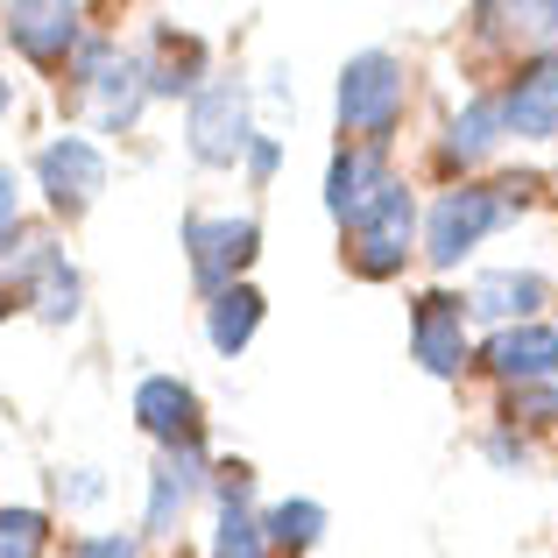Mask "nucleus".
I'll list each match as a JSON object with an SVG mask.
<instances>
[{"instance_id":"nucleus-1","label":"nucleus","mask_w":558,"mask_h":558,"mask_svg":"<svg viewBox=\"0 0 558 558\" xmlns=\"http://www.w3.org/2000/svg\"><path fill=\"white\" fill-rule=\"evenodd\" d=\"M332 107H340V135H354L361 149H389L396 128H403V107H410V71H403V57H396V50L347 57Z\"/></svg>"},{"instance_id":"nucleus-2","label":"nucleus","mask_w":558,"mask_h":558,"mask_svg":"<svg viewBox=\"0 0 558 558\" xmlns=\"http://www.w3.org/2000/svg\"><path fill=\"white\" fill-rule=\"evenodd\" d=\"M255 135H262V128H255V99H247L241 78H205L198 93H191V113H184V149H191V163L233 170Z\"/></svg>"},{"instance_id":"nucleus-3","label":"nucleus","mask_w":558,"mask_h":558,"mask_svg":"<svg viewBox=\"0 0 558 558\" xmlns=\"http://www.w3.org/2000/svg\"><path fill=\"white\" fill-rule=\"evenodd\" d=\"M0 283H8L14 298L28 304L43 326H71V318L85 312V283H78V269L64 262V247H57L50 233H22V241L8 247V262H0Z\"/></svg>"},{"instance_id":"nucleus-4","label":"nucleus","mask_w":558,"mask_h":558,"mask_svg":"<svg viewBox=\"0 0 558 558\" xmlns=\"http://www.w3.org/2000/svg\"><path fill=\"white\" fill-rule=\"evenodd\" d=\"M502 219H509V205H502V191H495V184H452V191H438L432 213H424V262H432V269H460V262L474 255Z\"/></svg>"},{"instance_id":"nucleus-5","label":"nucleus","mask_w":558,"mask_h":558,"mask_svg":"<svg viewBox=\"0 0 558 558\" xmlns=\"http://www.w3.org/2000/svg\"><path fill=\"white\" fill-rule=\"evenodd\" d=\"M184 255H191V283L205 298L233 290L247 276V262L262 255L255 213H184Z\"/></svg>"},{"instance_id":"nucleus-6","label":"nucleus","mask_w":558,"mask_h":558,"mask_svg":"<svg viewBox=\"0 0 558 558\" xmlns=\"http://www.w3.org/2000/svg\"><path fill=\"white\" fill-rule=\"evenodd\" d=\"M410 241H417V198H410L403 178H389V191L347 227V262H354V276H368V283H389V276H403Z\"/></svg>"},{"instance_id":"nucleus-7","label":"nucleus","mask_w":558,"mask_h":558,"mask_svg":"<svg viewBox=\"0 0 558 558\" xmlns=\"http://www.w3.org/2000/svg\"><path fill=\"white\" fill-rule=\"evenodd\" d=\"M0 36L36 71H64L71 50L85 43V14L64 8V0H14V8H0Z\"/></svg>"},{"instance_id":"nucleus-8","label":"nucleus","mask_w":558,"mask_h":558,"mask_svg":"<svg viewBox=\"0 0 558 558\" xmlns=\"http://www.w3.org/2000/svg\"><path fill=\"white\" fill-rule=\"evenodd\" d=\"M410 354H417L424 375L438 381H460L474 368V347H466V304L446 298V290H424L410 304Z\"/></svg>"},{"instance_id":"nucleus-9","label":"nucleus","mask_w":558,"mask_h":558,"mask_svg":"<svg viewBox=\"0 0 558 558\" xmlns=\"http://www.w3.org/2000/svg\"><path fill=\"white\" fill-rule=\"evenodd\" d=\"M36 184H43V198H50V213L78 219L85 205L107 191V156H99V142H85V135H57V142L36 149Z\"/></svg>"},{"instance_id":"nucleus-10","label":"nucleus","mask_w":558,"mask_h":558,"mask_svg":"<svg viewBox=\"0 0 558 558\" xmlns=\"http://www.w3.org/2000/svg\"><path fill=\"white\" fill-rule=\"evenodd\" d=\"M205 438H191V446H170L163 460H156V474H149V509H142V537H178L184 531V517H191V502L205 495Z\"/></svg>"},{"instance_id":"nucleus-11","label":"nucleus","mask_w":558,"mask_h":558,"mask_svg":"<svg viewBox=\"0 0 558 558\" xmlns=\"http://www.w3.org/2000/svg\"><path fill=\"white\" fill-rule=\"evenodd\" d=\"M495 107H502V135L558 142V57H531V64L502 85Z\"/></svg>"},{"instance_id":"nucleus-12","label":"nucleus","mask_w":558,"mask_h":558,"mask_svg":"<svg viewBox=\"0 0 558 558\" xmlns=\"http://www.w3.org/2000/svg\"><path fill=\"white\" fill-rule=\"evenodd\" d=\"M381 191H389V149H361V142L332 149V163H326V213L340 219V227H354Z\"/></svg>"},{"instance_id":"nucleus-13","label":"nucleus","mask_w":558,"mask_h":558,"mask_svg":"<svg viewBox=\"0 0 558 558\" xmlns=\"http://www.w3.org/2000/svg\"><path fill=\"white\" fill-rule=\"evenodd\" d=\"M551 298V283L537 269H488L474 276V290H466V318H481V326H531L537 304Z\"/></svg>"},{"instance_id":"nucleus-14","label":"nucleus","mask_w":558,"mask_h":558,"mask_svg":"<svg viewBox=\"0 0 558 558\" xmlns=\"http://www.w3.org/2000/svg\"><path fill=\"white\" fill-rule=\"evenodd\" d=\"M135 424L156 438V446H191L198 438V389L178 375H142V389H135Z\"/></svg>"},{"instance_id":"nucleus-15","label":"nucleus","mask_w":558,"mask_h":558,"mask_svg":"<svg viewBox=\"0 0 558 558\" xmlns=\"http://www.w3.org/2000/svg\"><path fill=\"white\" fill-rule=\"evenodd\" d=\"M481 361H488L509 389H517V381H558V326H545V318H531V326H502Z\"/></svg>"},{"instance_id":"nucleus-16","label":"nucleus","mask_w":558,"mask_h":558,"mask_svg":"<svg viewBox=\"0 0 558 558\" xmlns=\"http://www.w3.org/2000/svg\"><path fill=\"white\" fill-rule=\"evenodd\" d=\"M142 85H149V99H191L205 85V43L198 36H178V28H156V50L142 57Z\"/></svg>"},{"instance_id":"nucleus-17","label":"nucleus","mask_w":558,"mask_h":558,"mask_svg":"<svg viewBox=\"0 0 558 558\" xmlns=\"http://www.w3.org/2000/svg\"><path fill=\"white\" fill-rule=\"evenodd\" d=\"M502 149V107L495 99H466L460 113L446 121V142H438V163L446 170H474Z\"/></svg>"},{"instance_id":"nucleus-18","label":"nucleus","mask_w":558,"mask_h":558,"mask_svg":"<svg viewBox=\"0 0 558 558\" xmlns=\"http://www.w3.org/2000/svg\"><path fill=\"white\" fill-rule=\"evenodd\" d=\"M149 107V85H142V57H113L107 78L93 85V128L99 135H128Z\"/></svg>"},{"instance_id":"nucleus-19","label":"nucleus","mask_w":558,"mask_h":558,"mask_svg":"<svg viewBox=\"0 0 558 558\" xmlns=\"http://www.w3.org/2000/svg\"><path fill=\"white\" fill-rule=\"evenodd\" d=\"M262 312H269V304H262V290H255V283L219 290V298L205 304V340H213V354H227V361L241 354V347L262 332Z\"/></svg>"},{"instance_id":"nucleus-20","label":"nucleus","mask_w":558,"mask_h":558,"mask_svg":"<svg viewBox=\"0 0 558 558\" xmlns=\"http://www.w3.org/2000/svg\"><path fill=\"white\" fill-rule=\"evenodd\" d=\"M262 537H269V551L304 558L318 537H326V502H312V495H298V502H276L269 517H262Z\"/></svg>"},{"instance_id":"nucleus-21","label":"nucleus","mask_w":558,"mask_h":558,"mask_svg":"<svg viewBox=\"0 0 558 558\" xmlns=\"http://www.w3.org/2000/svg\"><path fill=\"white\" fill-rule=\"evenodd\" d=\"M213 558H269L262 517H255L247 502H219V523H213Z\"/></svg>"},{"instance_id":"nucleus-22","label":"nucleus","mask_w":558,"mask_h":558,"mask_svg":"<svg viewBox=\"0 0 558 558\" xmlns=\"http://www.w3.org/2000/svg\"><path fill=\"white\" fill-rule=\"evenodd\" d=\"M50 551V509H0V558H43Z\"/></svg>"},{"instance_id":"nucleus-23","label":"nucleus","mask_w":558,"mask_h":558,"mask_svg":"<svg viewBox=\"0 0 558 558\" xmlns=\"http://www.w3.org/2000/svg\"><path fill=\"white\" fill-rule=\"evenodd\" d=\"M502 424H558V381H517L502 396Z\"/></svg>"},{"instance_id":"nucleus-24","label":"nucleus","mask_w":558,"mask_h":558,"mask_svg":"<svg viewBox=\"0 0 558 558\" xmlns=\"http://www.w3.org/2000/svg\"><path fill=\"white\" fill-rule=\"evenodd\" d=\"M121 57V43L113 36H85L78 50H71V64H64V78H71V93H93L99 78H107V64Z\"/></svg>"},{"instance_id":"nucleus-25","label":"nucleus","mask_w":558,"mask_h":558,"mask_svg":"<svg viewBox=\"0 0 558 558\" xmlns=\"http://www.w3.org/2000/svg\"><path fill=\"white\" fill-rule=\"evenodd\" d=\"M99 495H107V481H99L93 466H71V474H57V502H64V509H93Z\"/></svg>"},{"instance_id":"nucleus-26","label":"nucleus","mask_w":558,"mask_h":558,"mask_svg":"<svg viewBox=\"0 0 558 558\" xmlns=\"http://www.w3.org/2000/svg\"><path fill=\"white\" fill-rule=\"evenodd\" d=\"M481 452H488V460L502 466V474H523V466H531V446H523V438L509 432V424H495V432L481 438Z\"/></svg>"},{"instance_id":"nucleus-27","label":"nucleus","mask_w":558,"mask_h":558,"mask_svg":"<svg viewBox=\"0 0 558 558\" xmlns=\"http://www.w3.org/2000/svg\"><path fill=\"white\" fill-rule=\"evenodd\" d=\"M8 241H22V184L14 170H0V262H8Z\"/></svg>"},{"instance_id":"nucleus-28","label":"nucleus","mask_w":558,"mask_h":558,"mask_svg":"<svg viewBox=\"0 0 558 558\" xmlns=\"http://www.w3.org/2000/svg\"><path fill=\"white\" fill-rule=\"evenodd\" d=\"M71 558H142V545L128 531H99V537H78Z\"/></svg>"},{"instance_id":"nucleus-29","label":"nucleus","mask_w":558,"mask_h":558,"mask_svg":"<svg viewBox=\"0 0 558 558\" xmlns=\"http://www.w3.org/2000/svg\"><path fill=\"white\" fill-rule=\"evenodd\" d=\"M241 163H247V178H255V184H269V178H276V163H283V142H276V135H255Z\"/></svg>"},{"instance_id":"nucleus-30","label":"nucleus","mask_w":558,"mask_h":558,"mask_svg":"<svg viewBox=\"0 0 558 558\" xmlns=\"http://www.w3.org/2000/svg\"><path fill=\"white\" fill-rule=\"evenodd\" d=\"M8 312H22V298H14V290L0 283V318H8Z\"/></svg>"},{"instance_id":"nucleus-31","label":"nucleus","mask_w":558,"mask_h":558,"mask_svg":"<svg viewBox=\"0 0 558 558\" xmlns=\"http://www.w3.org/2000/svg\"><path fill=\"white\" fill-rule=\"evenodd\" d=\"M14 107V78H8V71H0V113H8Z\"/></svg>"}]
</instances>
